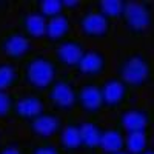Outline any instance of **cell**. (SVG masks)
Returning <instances> with one entry per match:
<instances>
[{"mask_svg": "<svg viewBox=\"0 0 154 154\" xmlns=\"http://www.w3.org/2000/svg\"><path fill=\"white\" fill-rule=\"evenodd\" d=\"M116 77L123 80L131 89H145L152 85V60L142 49H128L117 57Z\"/></svg>", "mask_w": 154, "mask_h": 154, "instance_id": "cell-1", "label": "cell"}, {"mask_svg": "<svg viewBox=\"0 0 154 154\" xmlns=\"http://www.w3.org/2000/svg\"><path fill=\"white\" fill-rule=\"evenodd\" d=\"M22 83L26 85L31 91L46 93L57 77L60 75V66L53 56L46 53H32L20 62Z\"/></svg>", "mask_w": 154, "mask_h": 154, "instance_id": "cell-2", "label": "cell"}, {"mask_svg": "<svg viewBox=\"0 0 154 154\" xmlns=\"http://www.w3.org/2000/svg\"><path fill=\"white\" fill-rule=\"evenodd\" d=\"M45 100L49 103L51 109L57 112L71 114L75 109L77 102V82L71 71L60 72L57 80L51 85L45 93Z\"/></svg>", "mask_w": 154, "mask_h": 154, "instance_id": "cell-3", "label": "cell"}, {"mask_svg": "<svg viewBox=\"0 0 154 154\" xmlns=\"http://www.w3.org/2000/svg\"><path fill=\"white\" fill-rule=\"evenodd\" d=\"M120 20L131 37H143L152 26V3L125 0Z\"/></svg>", "mask_w": 154, "mask_h": 154, "instance_id": "cell-4", "label": "cell"}, {"mask_svg": "<svg viewBox=\"0 0 154 154\" xmlns=\"http://www.w3.org/2000/svg\"><path fill=\"white\" fill-rule=\"evenodd\" d=\"M34 53L32 42L17 26H9L0 32V57L19 63Z\"/></svg>", "mask_w": 154, "mask_h": 154, "instance_id": "cell-5", "label": "cell"}, {"mask_svg": "<svg viewBox=\"0 0 154 154\" xmlns=\"http://www.w3.org/2000/svg\"><path fill=\"white\" fill-rule=\"evenodd\" d=\"M111 60L109 56L102 48L97 46H86L83 54L75 65V77H83L85 80H97L102 79L109 69Z\"/></svg>", "mask_w": 154, "mask_h": 154, "instance_id": "cell-6", "label": "cell"}, {"mask_svg": "<svg viewBox=\"0 0 154 154\" xmlns=\"http://www.w3.org/2000/svg\"><path fill=\"white\" fill-rule=\"evenodd\" d=\"M77 28L86 40L100 42L111 35L112 22L105 19L94 8H88L77 17Z\"/></svg>", "mask_w": 154, "mask_h": 154, "instance_id": "cell-7", "label": "cell"}, {"mask_svg": "<svg viewBox=\"0 0 154 154\" xmlns=\"http://www.w3.org/2000/svg\"><path fill=\"white\" fill-rule=\"evenodd\" d=\"M99 85L102 93V102H103V109L120 111L122 108L130 105L133 89L123 80H120L119 77L116 75L106 77Z\"/></svg>", "mask_w": 154, "mask_h": 154, "instance_id": "cell-8", "label": "cell"}, {"mask_svg": "<svg viewBox=\"0 0 154 154\" xmlns=\"http://www.w3.org/2000/svg\"><path fill=\"white\" fill-rule=\"evenodd\" d=\"M65 119L62 114L53 109H43L38 116L28 122L29 133L38 140H53L60 136Z\"/></svg>", "mask_w": 154, "mask_h": 154, "instance_id": "cell-9", "label": "cell"}, {"mask_svg": "<svg viewBox=\"0 0 154 154\" xmlns=\"http://www.w3.org/2000/svg\"><path fill=\"white\" fill-rule=\"evenodd\" d=\"M75 109L82 111L88 117H97L103 111L100 85L97 80H83L77 85Z\"/></svg>", "mask_w": 154, "mask_h": 154, "instance_id": "cell-10", "label": "cell"}, {"mask_svg": "<svg viewBox=\"0 0 154 154\" xmlns=\"http://www.w3.org/2000/svg\"><path fill=\"white\" fill-rule=\"evenodd\" d=\"M85 49H86V43L80 37L69 35L68 38L54 45L53 57L60 68L66 69V71H74Z\"/></svg>", "mask_w": 154, "mask_h": 154, "instance_id": "cell-11", "label": "cell"}, {"mask_svg": "<svg viewBox=\"0 0 154 154\" xmlns=\"http://www.w3.org/2000/svg\"><path fill=\"white\" fill-rule=\"evenodd\" d=\"M152 112L146 106H125L119 111L116 126H119L123 133L140 131L151 128Z\"/></svg>", "mask_w": 154, "mask_h": 154, "instance_id": "cell-12", "label": "cell"}, {"mask_svg": "<svg viewBox=\"0 0 154 154\" xmlns=\"http://www.w3.org/2000/svg\"><path fill=\"white\" fill-rule=\"evenodd\" d=\"M45 108V97L40 93L28 91L25 94H17L14 105V119L20 122H29L38 116Z\"/></svg>", "mask_w": 154, "mask_h": 154, "instance_id": "cell-13", "label": "cell"}, {"mask_svg": "<svg viewBox=\"0 0 154 154\" xmlns=\"http://www.w3.org/2000/svg\"><path fill=\"white\" fill-rule=\"evenodd\" d=\"M16 26L26 35L31 42L34 40H43L45 38V28H46V19H43L34 6L23 9L17 16Z\"/></svg>", "mask_w": 154, "mask_h": 154, "instance_id": "cell-14", "label": "cell"}, {"mask_svg": "<svg viewBox=\"0 0 154 154\" xmlns=\"http://www.w3.org/2000/svg\"><path fill=\"white\" fill-rule=\"evenodd\" d=\"M79 128H80V140H82V151H86L89 154L99 152L100 140L103 136L105 126L102 125L97 117H86L79 119Z\"/></svg>", "mask_w": 154, "mask_h": 154, "instance_id": "cell-15", "label": "cell"}, {"mask_svg": "<svg viewBox=\"0 0 154 154\" xmlns=\"http://www.w3.org/2000/svg\"><path fill=\"white\" fill-rule=\"evenodd\" d=\"M59 146L65 154H75L82 151V140H80V128H79V119L75 116L68 114V117L63 125V130L60 133Z\"/></svg>", "mask_w": 154, "mask_h": 154, "instance_id": "cell-16", "label": "cell"}, {"mask_svg": "<svg viewBox=\"0 0 154 154\" xmlns=\"http://www.w3.org/2000/svg\"><path fill=\"white\" fill-rule=\"evenodd\" d=\"M72 31V20L68 12L59 14L53 19L46 20V28H45V38L43 40L48 42L49 45H57L59 42L65 40L71 35Z\"/></svg>", "mask_w": 154, "mask_h": 154, "instance_id": "cell-17", "label": "cell"}, {"mask_svg": "<svg viewBox=\"0 0 154 154\" xmlns=\"http://www.w3.org/2000/svg\"><path fill=\"white\" fill-rule=\"evenodd\" d=\"M22 85V72L17 63L0 60V91H12Z\"/></svg>", "mask_w": 154, "mask_h": 154, "instance_id": "cell-18", "label": "cell"}, {"mask_svg": "<svg viewBox=\"0 0 154 154\" xmlns=\"http://www.w3.org/2000/svg\"><path fill=\"white\" fill-rule=\"evenodd\" d=\"M125 146V133L119 126H105L103 136L100 140L99 152L106 154V152H114V151H122Z\"/></svg>", "mask_w": 154, "mask_h": 154, "instance_id": "cell-19", "label": "cell"}, {"mask_svg": "<svg viewBox=\"0 0 154 154\" xmlns=\"http://www.w3.org/2000/svg\"><path fill=\"white\" fill-rule=\"evenodd\" d=\"M148 148H151V128L125 133V151L130 154H142Z\"/></svg>", "mask_w": 154, "mask_h": 154, "instance_id": "cell-20", "label": "cell"}, {"mask_svg": "<svg viewBox=\"0 0 154 154\" xmlns=\"http://www.w3.org/2000/svg\"><path fill=\"white\" fill-rule=\"evenodd\" d=\"M123 3H125L123 0H100V2L94 3V9L99 11L109 22H116V20H120Z\"/></svg>", "mask_w": 154, "mask_h": 154, "instance_id": "cell-21", "label": "cell"}, {"mask_svg": "<svg viewBox=\"0 0 154 154\" xmlns=\"http://www.w3.org/2000/svg\"><path fill=\"white\" fill-rule=\"evenodd\" d=\"M32 5H34V9L46 20L65 12L63 0H38V2H34Z\"/></svg>", "mask_w": 154, "mask_h": 154, "instance_id": "cell-22", "label": "cell"}, {"mask_svg": "<svg viewBox=\"0 0 154 154\" xmlns=\"http://www.w3.org/2000/svg\"><path fill=\"white\" fill-rule=\"evenodd\" d=\"M16 99H17V93L0 91V120H11L14 117Z\"/></svg>", "mask_w": 154, "mask_h": 154, "instance_id": "cell-23", "label": "cell"}, {"mask_svg": "<svg viewBox=\"0 0 154 154\" xmlns=\"http://www.w3.org/2000/svg\"><path fill=\"white\" fill-rule=\"evenodd\" d=\"M28 154H65L59 145L51 140H37L35 143L29 146Z\"/></svg>", "mask_w": 154, "mask_h": 154, "instance_id": "cell-24", "label": "cell"}, {"mask_svg": "<svg viewBox=\"0 0 154 154\" xmlns=\"http://www.w3.org/2000/svg\"><path fill=\"white\" fill-rule=\"evenodd\" d=\"M0 154H23V149L17 142L9 140V142L0 145Z\"/></svg>", "mask_w": 154, "mask_h": 154, "instance_id": "cell-25", "label": "cell"}, {"mask_svg": "<svg viewBox=\"0 0 154 154\" xmlns=\"http://www.w3.org/2000/svg\"><path fill=\"white\" fill-rule=\"evenodd\" d=\"M80 2H68V0H63V6H65V12L68 11H74V9H79L80 8Z\"/></svg>", "mask_w": 154, "mask_h": 154, "instance_id": "cell-26", "label": "cell"}, {"mask_svg": "<svg viewBox=\"0 0 154 154\" xmlns=\"http://www.w3.org/2000/svg\"><path fill=\"white\" fill-rule=\"evenodd\" d=\"M106 154H130V152L125 151V149H122V151H114V152H106Z\"/></svg>", "mask_w": 154, "mask_h": 154, "instance_id": "cell-27", "label": "cell"}, {"mask_svg": "<svg viewBox=\"0 0 154 154\" xmlns=\"http://www.w3.org/2000/svg\"><path fill=\"white\" fill-rule=\"evenodd\" d=\"M5 5H8V3H6V2H0V14H2V12H3V9L6 8Z\"/></svg>", "mask_w": 154, "mask_h": 154, "instance_id": "cell-28", "label": "cell"}, {"mask_svg": "<svg viewBox=\"0 0 154 154\" xmlns=\"http://www.w3.org/2000/svg\"><path fill=\"white\" fill-rule=\"evenodd\" d=\"M142 154H154V152H152V148H148V149H146V151H143Z\"/></svg>", "mask_w": 154, "mask_h": 154, "instance_id": "cell-29", "label": "cell"}]
</instances>
